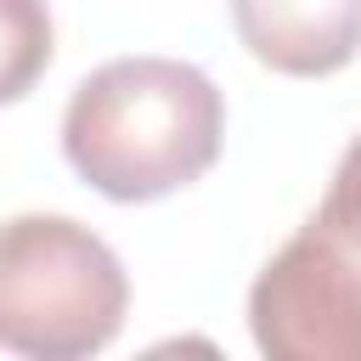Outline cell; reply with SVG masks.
Returning <instances> with one entry per match:
<instances>
[{"label":"cell","instance_id":"277c9868","mask_svg":"<svg viewBox=\"0 0 361 361\" xmlns=\"http://www.w3.org/2000/svg\"><path fill=\"white\" fill-rule=\"evenodd\" d=\"M231 28L288 79H327L361 56V0H231Z\"/></svg>","mask_w":361,"mask_h":361},{"label":"cell","instance_id":"5b68a950","mask_svg":"<svg viewBox=\"0 0 361 361\" xmlns=\"http://www.w3.org/2000/svg\"><path fill=\"white\" fill-rule=\"evenodd\" d=\"M56 34L45 0H0V107L23 102L51 68Z\"/></svg>","mask_w":361,"mask_h":361},{"label":"cell","instance_id":"7a4b0ae2","mask_svg":"<svg viewBox=\"0 0 361 361\" xmlns=\"http://www.w3.org/2000/svg\"><path fill=\"white\" fill-rule=\"evenodd\" d=\"M248 333L271 361H361V135L316 214L254 276Z\"/></svg>","mask_w":361,"mask_h":361},{"label":"cell","instance_id":"6da1fadb","mask_svg":"<svg viewBox=\"0 0 361 361\" xmlns=\"http://www.w3.org/2000/svg\"><path fill=\"white\" fill-rule=\"evenodd\" d=\"M226 141L214 79L175 56H113L85 73L62 113V152L113 203H152L203 180Z\"/></svg>","mask_w":361,"mask_h":361},{"label":"cell","instance_id":"3957f363","mask_svg":"<svg viewBox=\"0 0 361 361\" xmlns=\"http://www.w3.org/2000/svg\"><path fill=\"white\" fill-rule=\"evenodd\" d=\"M130 310L118 254L68 214H17L0 226V350L34 361H85L107 350Z\"/></svg>","mask_w":361,"mask_h":361}]
</instances>
